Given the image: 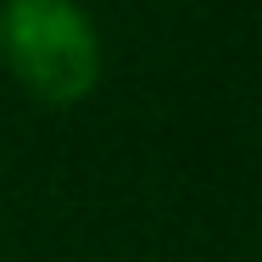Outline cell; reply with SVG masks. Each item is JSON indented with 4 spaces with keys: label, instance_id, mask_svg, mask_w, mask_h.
<instances>
[{
    "label": "cell",
    "instance_id": "cell-1",
    "mask_svg": "<svg viewBox=\"0 0 262 262\" xmlns=\"http://www.w3.org/2000/svg\"><path fill=\"white\" fill-rule=\"evenodd\" d=\"M0 51L23 90L45 106L84 101L101 73V39L73 0H11L0 11Z\"/></svg>",
    "mask_w": 262,
    "mask_h": 262
}]
</instances>
